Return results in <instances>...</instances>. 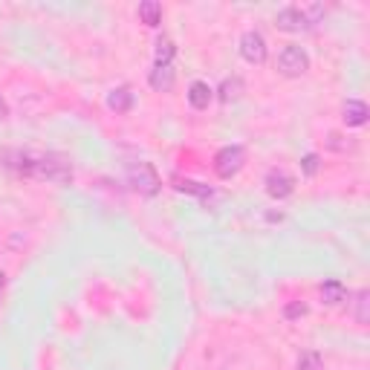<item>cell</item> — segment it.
<instances>
[{"label":"cell","instance_id":"obj_1","mask_svg":"<svg viewBox=\"0 0 370 370\" xmlns=\"http://www.w3.org/2000/svg\"><path fill=\"white\" fill-rule=\"evenodd\" d=\"M29 177H38L55 185H67L73 182V165L58 157V153H47V157H32V165H29Z\"/></svg>","mask_w":370,"mask_h":370},{"label":"cell","instance_id":"obj_2","mask_svg":"<svg viewBox=\"0 0 370 370\" xmlns=\"http://www.w3.org/2000/svg\"><path fill=\"white\" fill-rule=\"evenodd\" d=\"M125 177H128L131 189L139 191L142 197H157L160 189H162V179H160L157 168H153L150 162H133V165H128Z\"/></svg>","mask_w":370,"mask_h":370},{"label":"cell","instance_id":"obj_3","mask_svg":"<svg viewBox=\"0 0 370 370\" xmlns=\"http://www.w3.org/2000/svg\"><path fill=\"white\" fill-rule=\"evenodd\" d=\"M321 15H324L321 6H310L306 12L298 9V6H287V9L278 12L275 23H278V29H284V32H304V29H313Z\"/></svg>","mask_w":370,"mask_h":370},{"label":"cell","instance_id":"obj_4","mask_svg":"<svg viewBox=\"0 0 370 370\" xmlns=\"http://www.w3.org/2000/svg\"><path fill=\"white\" fill-rule=\"evenodd\" d=\"M243 162H246V150L240 145H226L217 150V157H214V171H217L220 179H232L240 174Z\"/></svg>","mask_w":370,"mask_h":370},{"label":"cell","instance_id":"obj_5","mask_svg":"<svg viewBox=\"0 0 370 370\" xmlns=\"http://www.w3.org/2000/svg\"><path fill=\"white\" fill-rule=\"evenodd\" d=\"M278 70L290 78H298L310 70V55H306L301 47H284L281 55H278Z\"/></svg>","mask_w":370,"mask_h":370},{"label":"cell","instance_id":"obj_6","mask_svg":"<svg viewBox=\"0 0 370 370\" xmlns=\"http://www.w3.org/2000/svg\"><path fill=\"white\" fill-rule=\"evenodd\" d=\"M240 55L249 61V64H263V61H266V41H263V35L255 32V29L243 32V38H240Z\"/></svg>","mask_w":370,"mask_h":370},{"label":"cell","instance_id":"obj_7","mask_svg":"<svg viewBox=\"0 0 370 370\" xmlns=\"http://www.w3.org/2000/svg\"><path fill=\"white\" fill-rule=\"evenodd\" d=\"M295 191V179L287 171H269L266 174V194L272 200H287Z\"/></svg>","mask_w":370,"mask_h":370},{"label":"cell","instance_id":"obj_8","mask_svg":"<svg viewBox=\"0 0 370 370\" xmlns=\"http://www.w3.org/2000/svg\"><path fill=\"white\" fill-rule=\"evenodd\" d=\"M367 105L364 102H359V99H350V102H345V107H342V119H345V125L347 128H362L364 121H367Z\"/></svg>","mask_w":370,"mask_h":370},{"label":"cell","instance_id":"obj_9","mask_svg":"<svg viewBox=\"0 0 370 370\" xmlns=\"http://www.w3.org/2000/svg\"><path fill=\"white\" fill-rule=\"evenodd\" d=\"M148 81H150V87L157 90V92H171V87H174V70H171V64H153Z\"/></svg>","mask_w":370,"mask_h":370},{"label":"cell","instance_id":"obj_10","mask_svg":"<svg viewBox=\"0 0 370 370\" xmlns=\"http://www.w3.org/2000/svg\"><path fill=\"white\" fill-rule=\"evenodd\" d=\"M211 99H214V90H211L205 81H194V84L189 87V102H191L194 110H205V107L211 105Z\"/></svg>","mask_w":370,"mask_h":370},{"label":"cell","instance_id":"obj_11","mask_svg":"<svg viewBox=\"0 0 370 370\" xmlns=\"http://www.w3.org/2000/svg\"><path fill=\"white\" fill-rule=\"evenodd\" d=\"M107 107L116 110V113H131V107H133V92H131V87H116L110 96H107Z\"/></svg>","mask_w":370,"mask_h":370},{"label":"cell","instance_id":"obj_12","mask_svg":"<svg viewBox=\"0 0 370 370\" xmlns=\"http://www.w3.org/2000/svg\"><path fill=\"white\" fill-rule=\"evenodd\" d=\"M171 182H174V189H177V191L194 194V197H200V200H208V197H211V189H208V185H203V182H194V179H182V177H174Z\"/></svg>","mask_w":370,"mask_h":370},{"label":"cell","instance_id":"obj_13","mask_svg":"<svg viewBox=\"0 0 370 370\" xmlns=\"http://www.w3.org/2000/svg\"><path fill=\"white\" fill-rule=\"evenodd\" d=\"M139 20L145 26H160L162 20V6L157 4V0H142L139 4Z\"/></svg>","mask_w":370,"mask_h":370},{"label":"cell","instance_id":"obj_14","mask_svg":"<svg viewBox=\"0 0 370 370\" xmlns=\"http://www.w3.org/2000/svg\"><path fill=\"white\" fill-rule=\"evenodd\" d=\"M345 295H347L345 284H342V281H335V278H333V281H324V284H321V298H324V304H330V306L342 304Z\"/></svg>","mask_w":370,"mask_h":370},{"label":"cell","instance_id":"obj_15","mask_svg":"<svg viewBox=\"0 0 370 370\" xmlns=\"http://www.w3.org/2000/svg\"><path fill=\"white\" fill-rule=\"evenodd\" d=\"M240 92H243V81L234 76V78H226L223 84H220V102H237L240 99Z\"/></svg>","mask_w":370,"mask_h":370},{"label":"cell","instance_id":"obj_16","mask_svg":"<svg viewBox=\"0 0 370 370\" xmlns=\"http://www.w3.org/2000/svg\"><path fill=\"white\" fill-rule=\"evenodd\" d=\"M356 321H359V324H367V321H370V292H367V290H359V292H356Z\"/></svg>","mask_w":370,"mask_h":370},{"label":"cell","instance_id":"obj_17","mask_svg":"<svg viewBox=\"0 0 370 370\" xmlns=\"http://www.w3.org/2000/svg\"><path fill=\"white\" fill-rule=\"evenodd\" d=\"M177 55V47L171 38H160L157 41V64H171V58Z\"/></svg>","mask_w":370,"mask_h":370},{"label":"cell","instance_id":"obj_18","mask_svg":"<svg viewBox=\"0 0 370 370\" xmlns=\"http://www.w3.org/2000/svg\"><path fill=\"white\" fill-rule=\"evenodd\" d=\"M306 313H310V306H306V304H301V301H292V304H287V306H284V318H287V321L304 318Z\"/></svg>","mask_w":370,"mask_h":370},{"label":"cell","instance_id":"obj_19","mask_svg":"<svg viewBox=\"0 0 370 370\" xmlns=\"http://www.w3.org/2000/svg\"><path fill=\"white\" fill-rule=\"evenodd\" d=\"M324 364H321V356L318 353H304L301 356V364H298V370H321Z\"/></svg>","mask_w":370,"mask_h":370},{"label":"cell","instance_id":"obj_20","mask_svg":"<svg viewBox=\"0 0 370 370\" xmlns=\"http://www.w3.org/2000/svg\"><path fill=\"white\" fill-rule=\"evenodd\" d=\"M301 168H304L306 177H316V171H318V157H316V153H306V157L301 160Z\"/></svg>","mask_w":370,"mask_h":370},{"label":"cell","instance_id":"obj_21","mask_svg":"<svg viewBox=\"0 0 370 370\" xmlns=\"http://www.w3.org/2000/svg\"><path fill=\"white\" fill-rule=\"evenodd\" d=\"M9 116V107H6V102H4V96H0V119H6Z\"/></svg>","mask_w":370,"mask_h":370},{"label":"cell","instance_id":"obj_22","mask_svg":"<svg viewBox=\"0 0 370 370\" xmlns=\"http://www.w3.org/2000/svg\"><path fill=\"white\" fill-rule=\"evenodd\" d=\"M4 290H6V275L0 272V295H4Z\"/></svg>","mask_w":370,"mask_h":370}]
</instances>
